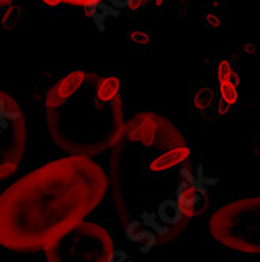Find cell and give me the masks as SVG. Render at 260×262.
Returning <instances> with one entry per match:
<instances>
[{
  "instance_id": "1",
  "label": "cell",
  "mask_w": 260,
  "mask_h": 262,
  "mask_svg": "<svg viewBox=\"0 0 260 262\" xmlns=\"http://www.w3.org/2000/svg\"><path fill=\"white\" fill-rule=\"evenodd\" d=\"M107 192L101 166L83 156L52 160L0 193V247L39 251L83 222Z\"/></svg>"
},
{
  "instance_id": "2",
  "label": "cell",
  "mask_w": 260,
  "mask_h": 262,
  "mask_svg": "<svg viewBox=\"0 0 260 262\" xmlns=\"http://www.w3.org/2000/svg\"><path fill=\"white\" fill-rule=\"evenodd\" d=\"M210 231L220 244L230 250L260 253V198L224 206L211 217Z\"/></svg>"
},
{
  "instance_id": "3",
  "label": "cell",
  "mask_w": 260,
  "mask_h": 262,
  "mask_svg": "<svg viewBox=\"0 0 260 262\" xmlns=\"http://www.w3.org/2000/svg\"><path fill=\"white\" fill-rule=\"evenodd\" d=\"M113 239L98 223L80 222L44 248L47 262H108Z\"/></svg>"
},
{
  "instance_id": "4",
  "label": "cell",
  "mask_w": 260,
  "mask_h": 262,
  "mask_svg": "<svg viewBox=\"0 0 260 262\" xmlns=\"http://www.w3.org/2000/svg\"><path fill=\"white\" fill-rule=\"evenodd\" d=\"M27 126L19 102L0 90V181L14 174L26 152Z\"/></svg>"
},
{
  "instance_id": "5",
  "label": "cell",
  "mask_w": 260,
  "mask_h": 262,
  "mask_svg": "<svg viewBox=\"0 0 260 262\" xmlns=\"http://www.w3.org/2000/svg\"><path fill=\"white\" fill-rule=\"evenodd\" d=\"M86 73L82 69H76L73 73L66 74L45 96V107L47 110H54L60 105H63L69 98H73L74 94L85 85L86 82Z\"/></svg>"
},
{
  "instance_id": "6",
  "label": "cell",
  "mask_w": 260,
  "mask_h": 262,
  "mask_svg": "<svg viewBox=\"0 0 260 262\" xmlns=\"http://www.w3.org/2000/svg\"><path fill=\"white\" fill-rule=\"evenodd\" d=\"M176 200L183 209L186 217H193L196 213H201L207 206V188L202 185L195 187L190 182H180L176 192Z\"/></svg>"
},
{
  "instance_id": "7",
  "label": "cell",
  "mask_w": 260,
  "mask_h": 262,
  "mask_svg": "<svg viewBox=\"0 0 260 262\" xmlns=\"http://www.w3.org/2000/svg\"><path fill=\"white\" fill-rule=\"evenodd\" d=\"M188 156H190V149L186 146H174L170 149H161L158 154L151 157V160L146 165V170L151 174H161L167 173L168 170L174 168L176 165L183 162Z\"/></svg>"
},
{
  "instance_id": "8",
  "label": "cell",
  "mask_w": 260,
  "mask_h": 262,
  "mask_svg": "<svg viewBox=\"0 0 260 262\" xmlns=\"http://www.w3.org/2000/svg\"><path fill=\"white\" fill-rule=\"evenodd\" d=\"M120 90H121V80L116 76H107L99 79L98 85H96V96L99 98V101L105 102V104H111L120 98Z\"/></svg>"
},
{
  "instance_id": "9",
  "label": "cell",
  "mask_w": 260,
  "mask_h": 262,
  "mask_svg": "<svg viewBox=\"0 0 260 262\" xmlns=\"http://www.w3.org/2000/svg\"><path fill=\"white\" fill-rule=\"evenodd\" d=\"M158 220L164 225H176L183 220V209L177 200H164L158 204Z\"/></svg>"
},
{
  "instance_id": "10",
  "label": "cell",
  "mask_w": 260,
  "mask_h": 262,
  "mask_svg": "<svg viewBox=\"0 0 260 262\" xmlns=\"http://www.w3.org/2000/svg\"><path fill=\"white\" fill-rule=\"evenodd\" d=\"M86 8H88L86 14L94 17V20H96V24L99 26L101 30L104 29V22H105L110 16H117V14H120V11L114 10V7L104 5L102 2H92V4H89Z\"/></svg>"
},
{
  "instance_id": "11",
  "label": "cell",
  "mask_w": 260,
  "mask_h": 262,
  "mask_svg": "<svg viewBox=\"0 0 260 262\" xmlns=\"http://www.w3.org/2000/svg\"><path fill=\"white\" fill-rule=\"evenodd\" d=\"M214 98H215L214 88L208 86V85H202L193 94V107L196 110H201V112L207 110L211 105V102H214Z\"/></svg>"
},
{
  "instance_id": "12",
  "label": "cell",
  "mask_w": 260,
  "mask_h": 262,
  "mask_svg": "<svg viewBox=\"0 0 260 262\" xmlns=\"http://www.w3.org/2000/svg\"><path fill=\"white\" fill-rule=\"evenodd\" d=\"M220 94H221V99H224L227 104L233 105L237 104L239 101V91H237V86L229 83V82H224V83H220Z\"/></svg>"
},
{
  "instance_id": "13",
  "label": "cell",
  "mask_w": 260,
  "mask_h": 262,
  "mask_svg": "<svg viewBox=\"0 0 260 262\" xmlns=\"http://www.w3.org/2000/svg\"><path fill=\"white\" fill-rule=\"evenodd\" d=\"M127 39L135 46H149L151 44V33L146 30H132L127 33Z\"/></svg>"
},
{
  "instance_id": "14",
  "label": "cell",
  "mask_w": 260,
  "mask_h": 262,
  "mask_svg": "<svg viewBox=\"0 0 260 262\" xmlns=\"http://www.w3.org/2000/svg\"><path fill=\"white\" fill-rule=\"evenodd\" d=\"M232 73H233V71H232V64L229 63V60H221V61L218 63V68H217V77H218V82H220V83L227 82Z\"/></svg>"
},
{
  "instance_id": "15",
  "label": "cell",
  "mask_w": 260,
  "mask_h": 262,
  "mask_svg": "<svg viewBox=\"0 0 260 262\" xmlns=\"http://www.w3.org/2000/svg\"><path fill=\"white\" fill-rule=\"evenodd\" d=\"M204 26L205 29H220L223 26V17L215 11H207L204 14Z\"/></svg>"
},
{
  "instance_id": "16",
  "label": "cell",
  "mask_w": 260,
  "mask_h": 262,
  "mask_svg": "<svg viewBox=\"0 0 260 262\" xmlns=\"http://www.w3.org/2000/svg\"><path fill=\"white\" fill-rule=\"evenodd\" d=\"M108 262H133V260H132V257L126 251H123V250H113Z\"/></svg>"
},
{
  "instance_id": "17",
  "label": "cell",
  "mask_w": 260,
  "mask_h": 262,
  "mask_svg": "<svg viewBox=\"0 0 260 262\" xmlns=\"http://www.w3.org/2000/svg\"><path fill=\"white\" fill-rule=\"evenodd\" d=\"M258 51H260V46L255 42H248V44L242 46V52L246 55H255V54H258Z\"/></svg>"
},
{
  "instance_id": "18",
  "label": "cell",
  "mask_w": 260,
  "mask_h": 262,
  "mask_svg": "<svg viewBox=\"0 0 260 262\" xmlns=\"http://www.w3.org/2000/svg\"><path fill=\"white\" fill-rule=\"evenodd\" d=\"M230 104H227L224 99H221L220 98V101H218V104H217V113L218 115H221V116H224V115H227L229 113V110H230Z\"/></svg>"
},
{
  "instance_id": "19",
  "label": "cell",
  "mask_w": 260,
  "mask_h": 262,
  "mask_svg": "<svg viewBox=\"0 0 260 262\" xmlns=\"http://www.w3.org/2000/svg\"><path fill=\"white\" fill-rule=\"evenodd\" d=\"M92 2H102V0H64V4H70L76 7H88Z\"/></svg>"
},
{
  "instance_id": "20",
  "label": "cell",
  "mask_w": 260,
  "mask_h": 262,
  "mask_svg": "<svg viewBox=\"0 0 260 262\" xmlns=\"http://www.w3.org/2000/svg\"><path fill=\"white\" fill-rule=\"evenodd\" d=\"M132 0H110L111 7L117 8V10H123V8H129L130 7Z\"/></svg>"
},
{
  "instance_id": "21",
  "label": "cell",
  "mask_w": 260,
  "mask_h": 262,
  "mask_svg": "<svg viewBox=\"0 0 260 262\" xmlns=\"http://www.w3.org/2000/svg\"><path fill=\"white\" fill-rule=\"evenodd\" d=\"M145 4H148V0H132L129 10H130V11H136V10H139L141 7H145Z\"/></svg>"
},
{
  "instance_id": "22",
  "label": "cell",
  "mask_w": 260,
  "mask_h": 262,
  "mask_svg": "<svg viewBox=\"0 0 260 262\" xmlns=\"http://www.w3.org/2000/svg\"><path fill=\"white\" fill-rule=\"evenodd\" d=\"M227 82H229V83H232V85H235V86H237V85H239V82H240V77H239V74H237V73H232Z\"/></svg>"
},
{
  "instance_id": "23",
  "label": "cell",
  "mask_w": 260,
  "mask_h": 262,
  "mask_svg": "<svg viewBox=\"0 0 260 262\" xmlns=\"http://www.w3.org/2000/svg\"><path fill=\"white\" fill-rule=\"evenodd\" d=\"M42 2L47 5V7H57V5H60V4H63L64 0H42Z\"/></svg>"
},
{
  "instance_id": "24",
  "label": "cell",
  "mask_w": 260,
  "mask_h": 262,
  "mask_svg": "<svg viewBox=\"0 0 260 262\" xmlns=\"http://www.w3.org/2000/svg\"><path fill=\"white\" fill-rule=\"evenodd\" d=\"M10 2H11V0H0V8H2V7H8Z\"/></svg>"
}]
</instances>
